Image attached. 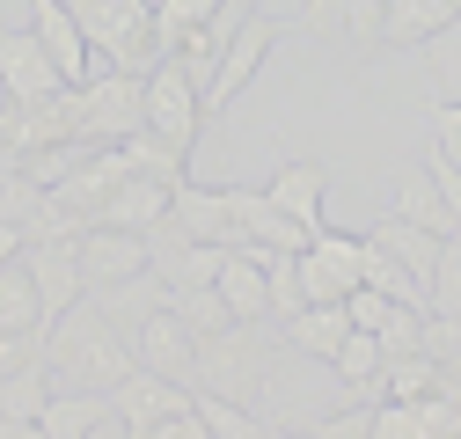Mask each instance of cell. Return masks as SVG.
I'll return each mask as SVG.
<instances>
[{"mask_svg":"<svg viewBox=\"0 0 461 439\" xmlns=\"http://www.w3.org/2000/svg\"><path fill=\"white\" fill-rule=\"evenodd\" d=\"M227 212H235V242H242V249H285V256L308 249V235H301L264 191H227Z\"/></svg>","mask_w":461,"mask_h":439,"instance_id":"obj_15","label":"cell"},{"mask_svg":"<svg viewBox=\"0 0 461 439\" xmlns=\"http://www.w3.org/2000/svg\"><path fill=\"white\" fill-rule=\"evenodd\" d=\"M294 271H301L308 308H344L352 286L366 279V235H330V228H322V235L294 256Z\"/></svg>","mask_w":461,"mask_h":439,"instance_id":"obj_5","label":"cell"},{"mask_svg":"<svg viewBox=\"0 0 461 439\" xmlns=\"http://www.w3.org/2000/svg\"><path fill=\"white\" fill-rule=\"evenodd\" d=\"M220 8H227V0H154V51L168 59V51H176L191 30H205Z\"/></svg>","mask_w":461,"mask_h":439,"instance_id":"obj_25","label":"cell"},{"mask_svg":"<svg viewBox=\"0 0 461 439\" xmlns=\"http://www.w3.org/2000/svg\"><path fill=\"white\" fill-rule=\"evenodd\" d=\"M425 169H432L439 198H447V205H454V220H461V161H447V154H425Z\"/></svg>","mask_w":461,"mask_h":439,"instance_id":"obj_36","label":"cell"},{"mask_svg":"<svg viewBox=\"0 0 461 439\" xmlns=\"http://www.w3.org/2000/svg\"><path fill=\"white\" fill-rule=\"evenodd\" d=\"M308 439H374V410H337V417H322Z\"/></svg>","mask_w":461,"mask_h":439,"instance_id":"obj_35","label":"cell"},{"mask_svg":"<svg viewBox=\"0 0 461 439\" xmlns=\"http://www.w3.org/2000/svg\"><path fill=\"white\" fill-rule=\"evenodd\" d=\"M271 249H227L220 256V279H212V293L227 300V315L235 322H271Z\"/></svg>","mask_w":461,"mask_h":439,"instance_id":"obj_12","label":"cell"},{"mask_svg":"<svg viewBox=\"0 0 461 439\" xmlns=\"http://www.w3.org/2000/svg\"><path fill=\"white\" fill-rule=\"evenodd\" d=\"M381 366H388V352H381L374 329H352V337L330 352V373H337L352 396H381Z\"/></svg>","mask_w":461,"mask_h":439,"instance_id":"obj_22","label":"cell"},{"mask_svg":"<svg viewBox=\"0 0 461 439\" xmlns=\"http://www.w3.org/2000/svg\"><path fill=\"white\" fill-rule=\"evenodd\" d=\"M425 125H432V154L461 161V103H432V110H425Z\"/></svg>","mask_w":461,"mask_h":439,"instance_id":"obj_34","label":"cell"},{"mask_svg":"<svg viewBox=\"0 0 461 439\" xmlns=\"http://www.w3.org/2000/svg\"><path fill=\"white\" fill-rule=\"evenodd\" d=\"M271 439H308V432H278V425H271Z\"/></svg>","mask_w":461,"mask_h":439,"instance_id":"obj_39","label":"cell"},{"mask_svg":"<svg viewBox=\"0 0 461 439\" xmlns=\"http://www.w3.org/2000/svg\"><path fill=\"white\" fill-rule=\"evenodd\" d=\"M425 300H432V315H454V322H461V235L439 242V264H432Z\"/></svg>","mask_w":461,"mask_h":439,"instance_id":"obj_30","label":"cell"},{"mask_svg":"<svg viewBox=\"0 0 461 439\" xmlns=\"http://www.w3.org/2000/svg\"><path fill=\"white\" fill-rule=\"evenodd\" d=\"M0 439H23V425H15V417H0Z\"/></svg>","mask_w":461,"mask_h":439,"instance_id":"obj_38","label":"cell"},{"mask_svg":"<svg viewBox=\"0 0 461 439\" xmlns=\"http://www.w3.org/2000/svg\"><path fill=\"white\" fill-rule=\"evenodd\" d=\"M88 51L103 67H125V74H147L161 51H154V0H67Z\"/></svg>","mask_w":461,"mask_h":439,"instance_id":"obj_3","label":"cell"},{"mask_svg":"<svg viewBox=\"0 0 461 439\" xmlns=\"http://www.w3.org/2000/svg\"><path fill=\"white\" fill-rule=\"evenodd\" d=\"M44 366H51V389H74V396H110L118 381L140 366L132 337L110 322L95 300H74L59 322L44 329Z\"/></svg>","mask_w":461,"mask_h":439,"instance_id":"obj_1","label":"cell"},{"mask_svg":"<svg viewBox=\"0 0 461 439\" xmlns=\"http://www.w3.org/2000/svg\"><path fill=\"white\" fill-rule=\"evenodd\" d=\"M132 352L147 373H168V381H184V389H198V337L184 329L176 308H154L140 329H132Z\"/></svg>","mask_w":461,"mask_h":439,"instance_id":"obj_9","label":"cell"},{"mask_svg":"<svg viewBox=\"0 0 461 439\" xmlns=\"http://www.w3.org/2000/svg\"><path fill=\"white\" fill-rule=\"evenodd\" d=\"M352 337V315L344 308H301V315H285V352H301V359H322Z\"/></svg>","mask_w":461,"mask_h":439,"instance_id":"obj_20","label":"cell"},{"mask_svg":"<svg viewBox=\"0 0 461 439\" xmlns=\"http://www.w3.org/2000/svg\"><path fill=\"white\" fill-rule=\"evenodd\" d=\"M198 410V389H184V381H168V373H147L132 366L118 389H110V417H125V432H154L168 417H191Z\"/></svg>","mask_w":461,"mask_h":439,"instance_id":"obj_7","label":"cell"},{"mask_svg":"<svg viewBox=\"0 0 461 439\" xmlns=\"http://www.w3.org/2000/svg\"><path fill=\"white\" fill-rule=\"evenodd\" d=\"M381 8H388V0H344V30L337 37H352L359 51H374L381 44Z\"/></svg>","mask_w":461,"mask_h":439,"instance_id":"obj_32","label":"cell"},{"mask_svg":"<svg viewBox=\"0 0 461 439\" xmlns=\"http://www.w3.org/2000/svg\"><path fill=\"white\" fill-rule=\"evenodd\" d=\"M366 242H374L381 256H395V264L411 271L418 286H432V264H439V235H425V228H411V220H395V212H388V220H381V228H374Z\"/></svg>","mask_w":461,"mask_h":439,"instance_id":"obj_19","label":"cell"},{"mask_svg":"<svg viewBox=\"0 0 461 439\" xmlns=\"http://www.w3.org/2000/svg\"><path fill=\"white\" fill-rule=\"evenodd\" d=\"M381 389H388L395 403H425V396L447 389V373H439L425 352H411V359H388V366H381Z\"/></svg>","mask_w":461,"mask_h":439,"instance_id":"obj_27","label":"cell"},{"mask_svg":"<svg viewBox=\"0 0 461 439\" xmlns=\"http://www.w3.org/2000/svg\"><path fill=\"white\" fill-rule=\"evenodd\" d=\"M264 271H271V315H278V322H285V315H301V308H308V293H301L294 256H285V249H271V264H264Z\"/></svg>","mask_w":461,"mask_h":439,"instance_id":"obj_31","label":"cell"},{"mask_svg":"<svg viewBox=\"0 0 461 439\" xmlns=\"http://www.w3.org/2000/svg\"><path fill=\"white\" fill-rule=\"evenodd\" d=\"M51 396H59V389H51V366L37 359V366H23V373H8V381H0V417H15V425H37Z\"/></svg>","mask_w":461,"mask_h":439,"instance_id":"obj_24","label":"cell"},{"mask_svg":"<svg viewBox=\"0 0 461 439\" xmlns=\"http://www.w3.org/2000/svg\"><path fill=\"white\" fill-rule=\"evenodd\" d=\"M74 242H81V235H74ZM74 242H30V249H23V264H30V279H37V300H44V329L59 322V315H67L74 300H88Z\"/></svg>","mask_w":461,"mask_h":439,"instance_id":"obj_11","label":"cell"},{"mask_svg":"<svg viewBox=\"0 0 461 439\" xmlns=\"http://www.w3.org/2000/svg\"><path fill=\"white\" fill-rule=\"evenodd\" d=\"M88 300H95V308H103V315H110V322H118L125 337H132V329H140L154 308H168V286L154 279V271H140V279H125V286H103V293H88Z\"/></svg>","mask_w":461,"mask_h":439,"instance_id":"obj_21","label":"cell"},{"mask_svg":"<svg viewBox=\"0 0 461 439\" xmlns=\"http://www.w3.org/2000/svg\"><path fill=\"white\" fill-rule=\"evenodd\" d=\"M344 315H352V329H388V315H395V300L388 293H374V286H352V300H344Z\"/></svg>","mask_w":461,"mask_h":439,"instance_id":"obj_33","label":"cell"},{"mask_svg":"<svg viewBox=\"0 0 461 439\" xmlns=\"http://www.w3.org/2000/svg\"><path fill=\"white\" fill-rule=\"evenodd\" d=\"M23 439H44V432H37V425H23Z\"/></svg>","mask_w":461,"mask_h":439,"instance_id":"obj_40","label":"cell"},{"mask_svg":"<svg viewBox=\"0 0 461 439\" xmlns=\"http://www.w3.org/2000/svg\"><path fill=\"white\" fill-rule=\"evenodd\" d=\"M278 37H285V30H278L271 15H257V8H249V22L235 30V44L220 51V67H212V81H205V118H220V110H235V95H242V88H249V81L264 74V59L278 51Z\"/></svg>","mask_w":461,"mask_h":439,"instance_id":"obj_6","label":"cell"},{"mask_svg":"<svg viewBox=\"0 0 461 439\" xmlns=\"http://www.w3.org/2000/svg\"><path fill=\"white\" fill-rule=\"evenodd\" d=\"M0 329H44V300L30 264H0Z\"/></svg>","mask_w":461,"mask_h":439,"instance_id":"obj_26","label":"cell"},{"mask_svg":"<svg viewBox=\"0 0 461 439\" xmlns=\"http://www.w3.org/2000/svg\"><path fill=\"white\" fill-rule=\"evenodd\" d=\"M74 256H81V286H88V293L125 286V279H140V271H154L147 235H125V228H88V235L74 242Z\"/></svg>","mask_w":461,"mask_h":439,"instance_id":"obj_8","label":"cell"},{"mask_svg":"<svg viewBox=\"0 0 461 439\" xmlns=\"http://www.w3.org/2000/svg\"><path fill=\"white\" fill-rule=\"evenodd\" d=\"M198 125H205L198 81H191L176 59H154V67H147V132H154L161 147L191 154V147H198Z\"/></svg>","mask_w":461,"mask_h":439,"instance_id":"obj_4","label":"cell"},{"mask_svg":"<svg viewBox=\"0 0 461 439\" xmlns=\"http://www.w3.org/2000/svg\"><path fill=\"white\" fill-rule=\"evenodd\" d=\"M74 125H81V147H125L147 132V74H125V67H103L74 88Z\"/></svg>","mask_w":461,"mask_h":439,"instance_id":"obj_2","label":"cell"},{"mask_svg":"<svg viewBox=\"0 0 461 439\" xmlns=\"http://www.w3.org/2000/svg\"><path fill=\"white\" fill-rule=\"evenodd\" d=\"M198 425L212 439H271V425L249 417V403H227V396H205V389H198Z\"/></svg>","mask_w":461,"mask_h":439,"instance_id":"obj_28","label":"cell"},{"mask_svg":"<svg viewBox=\"0 0 461 439\" xmlns=\"http://www.w3.org/2000/svg\"><path fill=\"white\" fill-rule=\"evenodd\" d=\"M168 308L184 315V329L205 345V337H220V329H235V315H227V300L212 293V286H191V293H168Z\"/></svg>","mask_w":461,"mask_h":439,"instance_id":"obj_29","label":"cell"},{"mask_svg":"<svg viewBox=\"0 0 461 439\" xmlns=\"http://www.w3.org/2000/svg\"><path fill=\"white\" fill-rule=\"evenodd\" d=\"M322 191H330V176H322V161H308V154H301V161H285V169L264 184V198H271L285 220H294L308 242L322 235Z\"/></svg>","mask_w":461,"mask_h":439,"instance_id":"obj_14","label":"cell"},{"mask_svg":"<svg viewBox=\"0 0 461 439\" xmlns=\"http://www.w3.org/2000/svg\"><path fill=\"white\" fill-rule=\"evenodd\" d=\"M59 67H51V51L37 44V30H0V95L8 103H44L59 95Z\"/></svg>","mask_w":461,"mask_h":439,"instance_id":"obj_10","label":"cell"},{"mask_svg":"<svg viewBox=\"0 0 461 439\" xmlns=\"http://www.w3.org/2000/svg\"><path fill=\"white\" fill-rule=\"evenodd\" d=\"M454 22H461V0H388V8H381V44L418 51V44L447 37Z\"/></svg>","mask_w":461,"mask_h":439,"instance_id":"obj_17","label":"cell"},{"mask_svg":"<svg viewBox=\"0 0 461 439\" xmlns=\"http://www.w3.org/2000/svg\"><path fill=\"white\" fill-rule=\"evenodd\" d=\"M168 198H176V184L125 169V176H118V198H110V228H125V235H154L161 220H168Z\"/></svg>","mask_w":461,"mask_h":439,"instance_id":"obj_18","label":"cell"},{"mask_svg":"<svg viewBox=\"0 0 461 439\" xmlns=\"http://www.w3.org/2000/svg\"><path fill=\"white\" fill-rule=\"evenodd\" d=\"M388 212H395V220H411V228H425V235H439V242L461 235V220H454V205L439 198L432 169H402L395 191H388Z\"/></svg>","mask_w":461,"mask_h":439,"instance_id":"obj_16","label":"cell"},{"mask_svg":"<svg viewBox=\"0 0 461 439\" xmlns=\"http://www.w3.org/2000/svg\"><path fill=\"white\" fill-rule=\"evenodd\" d=\"M168 228H176L184 242H212V249H242L235 242V212H227V191H205V184H176V198H168Z\"/></svg>","mask_w":461,"mask_h":439,"instance_id":"obj_13","label":"cell"},{"mask_svg":"<svg viewBox=\"0 0 461 439\" xmlns=\"http://www.w3.org/2000/svg\"><path fill=\"white\" fill-rule=\"evenodd\" d=\"M103 417H110V396H74V389H59V396L44 403L37 432H44V439H95Z\"/></svg>","mask_w":461,"mask_h":439,"instance_id":"obj_23","label":"cell"},{"mask_svg":"<svg viewBox=\"0 0 461 439\" xmlns=\"http://www.w3.org/2000/svg\"><path fill=\"white\" fill-rule=\"evenodd\" d=\"M23 249H30L23 228H8V220H0V264H23Z\"/></svg>","mask_w":461,"mask_h":439,"instance_id":"obj_37","label":"cell"}]
</instances>
